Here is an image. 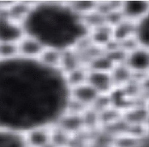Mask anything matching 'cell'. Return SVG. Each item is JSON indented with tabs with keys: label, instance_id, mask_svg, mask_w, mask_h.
<instances>
[{
	"label": "cell",
	"instance_id": "52a82bcc",
	"mask_svg": "<svg viewBox=\"0 0 149 147\" xmlns=\"http://www.w3.org/2000/svg\"><path fill=\"white\" fill-rule=\"evenodd\" d=\"M86 83L100 95L109 96L115 89L110 72L88 70Z\"/></svg>",
	"mask_w": 149,
	"mask_h": 147
},
{
	"label": "cell",
	"instance_id": "ffe728a7",
	"mask_svg": "<svg viewBox=\"0 0 149 147\" xmlns=\"http://www.w3.org/2000/svg\"><path fill=\"white\" fill-rule=\"evenodd\" d=\"M19 57L17 43L1 42L0 43V60H10Z\"/></svg>",
	"mask_w": 149,
	"mask_h": 147
},
{
	"label": "cell",
	"instance_id": "8992f818",
	"mask_svg": "<svg viewBox=\"0 0 149 147\" xmlns=\"http://www.w3.org/2000/svg\"><path fill=\"white\" fill-rule=\"evenodd\" d=\"M19 57L27 60H38L45 46L34 36L25 34L17 42Z\"/></svg>",
	"mask_w": 149,
	"mask_h": 147
},
{
	"label": "cell",
	"instance_id": "9a60e30c",
	"mask_svg": "<svg viewBox=\"0 0 149 147\" xmlns=\"http://www.w3.org/2000/svg\"><path fill=\"white\" fill-rule=\"evenodd\" d=\"M51 128H38L25 134L28 146H44L49 142L52 137Z\"/></svg>",
	"mask_w": 149,
	"mask_h": 147
},
{
	"label": "cell",
	"instance_id": "e0dca14e",
	"mask_svg": "<svg viewBox=\"0 0 149 147\" xmlns=\"http://www.w3.org/2000/svg\"><path fill=\"white\" fill-rule=\"evenodd\" d=\"M68 6L72 11L80 18L86 16L95 10L97 6V1L79 0V1H67Z\"/></svg>",
	"mask_w": 149,
	"mask_h": 147
},
{
	"label": "cell",
	"instance_id": "4fadbf2b",
	"mask_svg": "<svg viewBox=\"0 0 149 147\" xmlns=\"http://www.w3.org/2000/svg\"><path fill=\"white\" fill-rule=\"evenodd\" d=\"M63 51L54 48L45 47L38 60L45 67L53 70H60Z\"/></svg>",
	"mask_w": 149,
	"mask_h": 147
},
{
	"label": "cell",
	"instance_id": "30bf717a",
	"mask_svg": "<svg viewBox=\"0 0 149 147\" xmlns=\"http://www.w3.org/2000/svg\"><path fill=\"white\" fill-rule=\"evenodd\" d=\"M33 1H11L5 12L14 22L22 24L29 15Z\"/></svg>",
	"mask_w": 149,
	"mask_h": 147
},
{
	"label": "cell",
	"instance_id": "277c9868",
	"mask_svg": "<svg viewBox=\"0 0 149 147\" xmlns=\"http://www.w3.org/2000/svg\"><path fill=\"white\" fill-rule=\"evenodd\" d=\"M120 12L124 19L137 24L149 14V1H121Z\"/></svg>",
	"mask_w": 149,
	"mask_h": 147
},
{
	"label": "cell",
	"instance_id": "44dd1931",
	"mask_svg": "<svg viewBox=\"0 0 149 147\" xmlns=\"http://www.w3.org/2000/svg\"><path fill=\"white\" fill-rule=\"evenodd\" d=\"M142 137L138 142H137L135 145L132 146L131 147H149V144L144 142V141H143Z\"/></svg>",
	"mask_w": 149,
	"mask_h": 147
},
{
	"label": "cell",
	"instance_id": "3957f363",
	"mask_svg": "<svg viewBox=\"0 0 149 147\" xmlns=\"http://www.w3.org/2000/svg\"><path fill=\"white\" fill-rule=\"evenodd\" d=\"M124 64L137 80L149 75V49L138 45L127 52Z\"/></svg>",
	"mask_w": 149,
	"mask_h": 147
},
{
	"label": "cell",
	"instance_id": "ba28073f",
	"mask_svg": "<svg viewBox=\"0 0 149 147\" xmlns=\"http://www.w3.org/2000/svg\"><path fill=\"white\" fill-rule=\"evenodd\" d=\"M70 97L87 108H91L100 94L87 83L70 90Z\"/></svg>",
	"mask_w": 149,
	"mask_h": 147
},
{
	"label": "cell",
	"instance_id": "5bb4252c",
	"mask_svg": "<svg viewBox=\"0 0 149 147\" xmlns=\"http://www.w3.org/2000/svg\"><path fill=\"white\" fill-rule=\"evenodd\" d=\"M89 36L93 43L104 50L113 41L112 27L109 25H104L91 30Z\"/></svg>",
	"mask_w": 149,
	"mask_h": 147
},
{
	"label": "cell",
	"instance_id": "7c38bea8",
	"mask_svg": "<svg viewBox=\"0 0 149 147\" xmlns=\"http://www.w3.org/2000/svg\"><path fill=\"white\" fill-rule=\"evenodd\" d=\"M115 89H122L136 80L134 74L124 63L116 64L110 72Z\"/></svg>",
	"mask_w": 149,
	"mask_h": 147
},
{
	"label": "cell",
	"instance_id": "2e32d148",
	"mask_svg": "<svg viewBox=\"0 0 149 147\" xmlns=\"http://www.w3.org/2000/svg\"><path fill=\"white\" fill-rule=\"evenodd\" d=\"M88 70L84 66L76 68L64 74L65 83L69 89L80 86L87 81Z\"/></svg>",
	"mask_w": 149,
	"mask_h": 147
},
{
	"label": "cell",
	"instance_id": "6da1fadb",
	"mask_svg": "<svg viewBox=\"0 0 149 147\" xmlns=\"http://www.w3.org/2000/svg\"><path fill=\"white\" fill-rule=\"evenodd\" d=\"M70 96L61 70L19 57L0 60V128L25 134L54 126Z\"/></svg>",
	"mask_w": 149,
	"mask_h": 147
},
{
	"label": "cell",
	"instance_id": "7a4b0ae2",
	"mask_svg": "<svg viewBox=\"0 0 149 147\" xmlns=\"http://www.w3.org/2000/svg\"><path fill=\"white\" fill-rule=\"evenodd\" d=\"M22 26L25 34L34 36L45 47L63 51L73 49L89 34L81 18L72 11L67 1L33 2Z\"/></svg>",
	"mask_w": 149,
	"mask_h": 147
},
{
	"label": "cell",
	"instance_id": "9c48e42d",
	"mask_svg": "<svg viewBox=\"0 0 149 147\" xmlns=\"http://www.w3.org/2000/svg\"><path fill=\"white\" fill-rule=\"evenodd\" d=\"M137 24L126 19L112 27L113 41L116 43H122L125 41L136 38Z\"/></svg>",
	"mask_w": 149,
	"mask_h": 147
},
{
	"label": "cell",
	"instance_id": "d6986e66",
	"mask_svg": "<svg viewBox=\"0 0 149 147\" xmlns=\"http://www.w3.org/2000/svg\"><path fill=\"white\" fill-rule=\"evenodd\" d=\"M136 38L139 45L149 49V14L137 24Z\"/></svg>",
	"mask_w": 149,
	"mask_h": 147
},
{
	"label": "cell",
	"instance_id": "ac0fdd59",
	"mask_svg": "<svg viewBox=\"0 0 149 147\" xmlns=\"http://www.w3.org/2000/svg\"><path fill=\"white\" fill-rule=\"evenodd\" d=\"M116 64L104 51L103 53L95 57L86 65L88 70L110 72Z\"/></svg>",
	"mask_w": 149,
	"mask_h": 147
},
{
	"label": "cell",
	"instance_id": "8fae6325",
	"mask_svg": "<svg viewBox=\"0 0 149 147\" xmlns=\"http://www.w3.org/2000/svg\"><path fill=\"white\" fill-rule=\"evenodd\" d=\"M25 134L0 128V147H27Z\"/></svg>",
	"mask_w": 149,
	"mask_h": 147
},
{
	"label": "cell",
	"instance_id": "5b68a950",
	"mask_svg": "<svg viewBox=\"0 0 149 147\" xmlns=\"http://www.w3.org/2000/svg\"><path fill=\"white\" fill-rule=\"evenodd\" d=\"M25 35L22 24L10 19L5 12V10H0V43H17Z\"/></svg>",
	"mask_w": 149,
	"mask_h": 147
}]
</instances>
